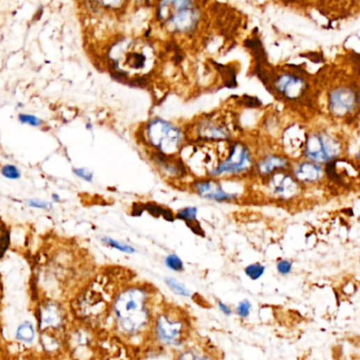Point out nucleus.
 Wrapping results in <instances>:
<instances>
[{"label":"nucleus","mask_w":360,"mask_h":360,"mask_svg":"<svg viewBox=\"0 0 360 360\" xmlns=\"http://www.w3.org/2000/svg\"><path fill=\"white\" fill-rule=\"evenodd\" d=\"M330 110L337 118L351 114L358 105V93L352 88L339 87L330 95Z\"/></svg>","instance_id":"nucleus-8"},{"label":"nucleus","mask_w":360,"mask_h":360,"mask_svg":"<svg viewBox=\"0 0 360 360\" xmlns=\"http://www.w3.org/2000/svg\"><path fill=\"white\" fill-rule=\"evenodd\" d=\"M73 173H75L77 177L81 178L83 180H86V181H91L92 177H93L91 171H87V169H73Z\"/></svg>","instance_id":"nucleus-28"},{"label":"nucleus","mask_w":360,"mask_h":360,"mask_svg":"<svg viewBox=\"0 0 360 360\" xmlns=\"http://www.w3.org/2000/svg\"><path fill=\"white\" fill-rule=\"evenodd\" d=\"M218 306L219 308H220L221 312H222L225 316H230V315L233 314L232 308H229V306H226V304H223V302H219Z\"/></svg>","instance_id":"nucleus-30"},{"label":"nucleus","mask_w":360,"mask_h":360,"mask_svg":"<svg viewBox=\"0 0 360 360\" xmlns=\"http://www.w3.org/2000/svg\"><path fill=\"white\" fill-rule=\"evenodd\" d=\"M29 205L33 206V208H42V210H48L51 208L50 204L47 202L40 201V200H36V201H29Z\"/></svg>","instance_id":"nucleus-29"},{"label":"nucleus","mask_w":360,"mask_h":360,"mask_svg":"<svg viewBox=\"0 0 360 360\" xmlns=\"http://www.w3.org/2000/svg\"><path fill=\"white\" fill-rule=\"evenodd\" d=\"M177 360H212L205 355H201V354L196 353V352L188 350V351L183 352L180 354L179 357Z\"/></svg>","instance_id":"nucleus-23"},{"label":"nucleus","mask_w":360,"mask_h":360,"mask_svg":"<svg viewBox=\"0 0 360 360\" xmlns=\"http://www.w3.org/2000/svg\"><path fill=\"white\" fill-rule=\"evenodd\" d=\"M103 241L106 244L109 245V246L114 247V249L124 251V253H132L136 251L134 247L129 246V245L124 244V243L118 242V241L112 240V239L105 238Z\"/></svg>","instance_id":"nucleus-22"},{"label":"nucleus","mask_w":360,"mask_h":360,"mask_svg":"<svg viewBox=\"0 0 360 360\" xmlns=\"http://www.w3.org/2000/svg\"><path fill=\"white\" fill-rule=\"evenodd\" d=\"M165 265L169 267V269L173 272H182L184 269V263L182 261L181 258L175 253H171V255L167 256L165 259Z\"/></svg>","instance_id":"nucleus-20"},{"label":"nucleus","mask_w":360,"mask_h":360,"mask_svg":"<svg viewBox=\"0 0 360 360\" xmlns=\"http://www.w3.org/2000/svg\"><path fill=\"white\" fill-rule=\"evenodd\" d=\"M200 130V136L208 140H223L229 136L226 128L214 122L204 123L201 125Z\"/></svg>","instance_id":"nucleus-14"},{"label":"nucleus","mask_w":360,"mask_h":360,"mask_svg":"<svg viewBox=\"0 0 360 360\" xmlns=\"http://www.w3.org/2000/svg\"><path fill=\"white\" fill-rule=\"evenodd\" d=\"M288 166V159L280 155H267L263 159H260L257 164L258 173L262 177H267V175H272L278 171H282Z\"/></svg>","instance_id":"nucleus-13"},{"label":"nucleus","mask_w":360,"mask_h":360,"mask_svg":"<svg viewBox=\"0 0 360 360\" xmlns=\"http://www.w3.org/2000/svg\"><path fill=\"white\" fill-rule=\"evenodd\" d=\"M146 139L159 155L171 157L181 148L184 136L181 129L175 125L163 118H155L147 125Z\"/></svg>","instance_id":"nucleus-4"},{"label":"nucleus","mask_w":360,"mask_h":360,"mask_svg":"<svg viewBox=\"0 0 360 360\" xmlns=\"http://www.w3.org/2000/svg\"><path fill=\"white\" fill-rule=\"evenodd\" d=\"M251 167V155L246 145L235 143L228 157L219 164V166L210 171L212 177L221 175H241Z\"/></svg>","instance_id":"nucleus-7"},{"label":"nucleus","mask_w":360,"mask_h":360,"mask_svg":"<svg viewBox=\"0 0 360 360\" xmlns=\"http://www.w3.org/2000/svg\"><path fill=\"white\" fill-rule=\"evenodd\" d=\"M265 267L260 263H253L249 265V267H245L244 273L247 277L251 278V280H258L265 274Z\"/></svg>","instance_id":"nucleus-19"},{"label":"nucleus","mask_w":360,"mask_h":360,"mask_svg":"<svg viewBox=\"0 0 360 360\" xmlns=\"http://www.w3.org/2000/svg\"><path fill=\"white\" fill-rule=\"evenodd\" d=\"M269 187L274 196L283 200L290 199L299 192V184L296 178L281 171H278L271 178Z\"/></svg>","instance_id":"nucleus-9"},{"label":"nucleus","mask_w":360,"mask_h":360,"mask_svg":"<svg viewBox=\"0 0 360 360\" xmlns=\"http://www.w3.org/2000/svg\"><path fill=\"white\" fill-rule=\"evenodd\" d=\"M196 212L198 210L196 208H186L178 212L177 219L185 221L188 225L191 224L192 228L194 223H196Z\"/></svg>","instance_id":"nucleus-18"},{"label":"nucleus","mask_w":360,"mask_h":360,"mask_svg":"<svg viewBox=\"0 0 360 360\" xmlns=\"http://www.w3.org/2000/svg\"><path fill=\"white\" fill-rule=\"evenodd\" d=\"M1 173L5 175L7 179L16 180L19 179L20 173L13 165H6L1 169Z\"/></svg>","instance_id":"nucleus-25"},{"label":"nucleus","mask_w":360,"mask_h":360,"mask_svg":"<svg viewBox=\"0 0 360 360\" xmlns=\"http://www.w3.org/2000/svg\"><path fill=\"white\" fill-rule=\"evenodd\" d=\"M10 237L8 232L7 226L0 218V257L7 251L8 245H9Z\"/></svg>","instance_id":"nucleus-21"},{"label":"nucleus","mask_w":360,"mask_h":360,"mask_svg":"<svg viewBox=\"0 0 360 360\" xmlns=\"http://www.w3.org/2000/svg\"><path fill=\"white\" fill-rule=\"evenodd\" d=\"M341 145L324 131L313 132L306 139L304 155L315 164L330 163L341 155Z\"/></svg>","instance_id":"nucleus-5"},{"label":"nucleus","mask_w":360,"mask_h":360,"mask_svg":"<svg viewBox=\"0 0 360 360\" xmlns=\"http://www.w3.org/2000/svg\"><path fill=\"white\" fill-rule=\"evenodd\" d=\"M61 323V315L58 308L53 304H49L42 308L40 314V324L42 327H56Z\"/></svg>","instance_id":"nucleus-15"},{"label":"nucleus","mask_w":360,"mask_h":360,"mask_svg":"<svg viewBox=\"0 0 360 360\" xmlns=\"http://www.w3.org/2000/svg\"><path fill=\"white\" fill-rule=\"evenodd\" d=\"M114 69L126 77H139L150 70L153 65V50L140 40H124L110 50Z\"/></svg>","instance_id":"nucleus-2"},{"label":"nucleus","mask_w":360,"mask_h":360,"mask_svg":"<svg viewBox=\"0 0 360 360\" xmlns=\"http://www.w3.org/2000/svg\"><path fill=\"white\" fill-rule=\"evenodd\" d=\"M292 265L288 260H281V261L277 263V271L279 272L281 275H288L292 272Z\"/></svg>","instance_id":"nucleus-27"},{"label":"nucleus","mask_w":360,"mask_h":360,"mask_svg":"<svg viewBox=\"0 0 360 360\" xmlns=\"http://www.w3.org/2000/svg\"><path fill=\"white\" fill-rule=\"evenodd\" d=\"M157 16L167 28L179 34L191 33L200 22L199 9L188 0L159 3Z\"/></svg>","instance_id":"nucleus-3"},{"label":"nucleus","mask_w":360,"mask_h":360,"mask_svg":"<svg viewBox=\"0 0 360 360\" xmlns=\"http://www.w3.org/2000/svg\"><path fill=\"white\" fill-rule=\"evenodd\" d=\"M186 325L183 319L173 313H163L155 319V334L159 343L180 347L185 338Z\"/></svg>","instance_id":"nucleus-6"},{"label":"nucleus","mask_w":360,"mask_h":360,"mask_svg":"<svg viewBox=\"0 0 360 360\" xmlns=\"http://www.w3.org/2000/svg\"><path fill=\"white\" fill-rule=\"evenodd\" d=\"M251 304L249 302V300H243L239 304V306H237V315H238L240 318H247L251 314Z\"/></svg>","instance_id":"nucleus-24"},{"label":"nucleus","mask_w":360,"mask_h":360,"mask_svg":"<svg viewBox=\"0 0 360 360\" xmlns=\"http://www.w3.org/2000/svg\"><path fill=\"white\" fill-rule=\"evenodd\" d=\"M194 189L200 196L217 202L232 201L236 196L225 191L214 180H201L194 184Z\"/></svg>","instance_id":"nucleus-11"},{"label":"nucleus","mask_w":360,"mask_h":360,"mask_svg":"<svg viewBox=\"0 0 360 360\" xmlns=\"http://www.w3.org/2000/svg\"><path fill=\"white\" fill-rule=\"evenodd\" d=\"M165 282H166L169 288H171L175 294L183 296V297H190V296H191V290H188L183 283L178 281L175 278H166V279H165Z\"/></svg>","instance_id":"nucleus-17"},{"label":"nucleus","mask_w":360,"mask_h":360,"mask_svg":"<svg viewBox=\"0 0 360 360\" xmlns=\"http://www.w3.org/2000/svg\"><path fill=\"white\" fill-rule=\"evenodd\" d=\"M114 311L116 323L125 334L143 332L150 320L148 292L140 288L124 290L116 298Z\"/></svg>","instance_id":"nucleus-1"},{"label":"nucleus","mask_w":360,"mask_h":360,"mask_svg":"<svg viewBox=\"0 0 360 360\" xmlns=\"http://www.w3.org/2000/svg\"><path fill=\"white\" fill-rule=\"evenodd\" d=\"M295 178L304 183H315L322 178V169L313 162H302L295 169Z\"/></svg>","instance_id":"nucleus-12"},{"label":"nucleus","mask_w":360,"mask_h":360,"mask_svg":"<svg viewBox=\"0 0 360 360\" xmlns=\"http://www.w3.org/2000/svg\"><path fill=\"white\" fill-rule=\"evenodd\" d=\"M308 84L298 75L285 73L278 77L275 81V88L278 93L282 94L288 100H297L306 92Z\"/></svg>","instance_id":"nucleus-10"},{"label":"nucleus","mask_w":360,"mask_h":360,"mask_svg":"<svg viewBox=\"0 0 360 360\" xmlns=\"http://www.w3.org/2000/svg\"><path fill=\"white\" fill-rule=\"evenodd\" d=\"M34 336H36V331L30 322L22 323L18 327L17 332H16V338L18 341L31 343L34 339Z\"/></svg>","instance_id":"nucleus-16"},{"label":"nucleus","mask_w":360,"mask_h":360,"mask_svg":"<svg viewBox=\"0 0 360 360\" xmlns=\"http://www.w3.org/2000/svg\"><path fill=\"white\" fill-rule=\"evenodd\" d=\"M19 120L24 124L31 125V126L38 127L42 124V120L36 116H31V114H20Z\"/></svg>","instance_id":"nucleus-26"}]
</instances>
